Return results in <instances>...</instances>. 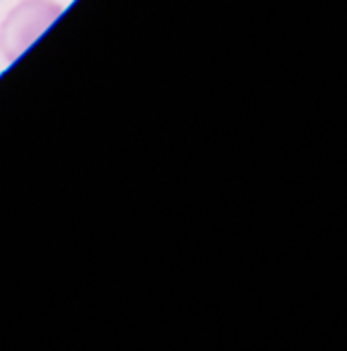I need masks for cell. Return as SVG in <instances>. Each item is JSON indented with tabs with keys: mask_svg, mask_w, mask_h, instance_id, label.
I'll return each mask as SVG.
<instances>
[{
	"mask_svg": "<svg viewBox=\"0 0 347 351\" xmlns=\"http://www.w3.org/2000/svg\"><path fill=\"white\" fill-rule=\"evenodd\" d=\"M62 6L51 0H25L14 6L0 29V49L6 60H16L60 16Z\"/></svg>",
	"mask_w": 347,
	"mask_h": 351,
	"instance_id": "6da1fadb",
	"label": "cell"
}]
</instances>
